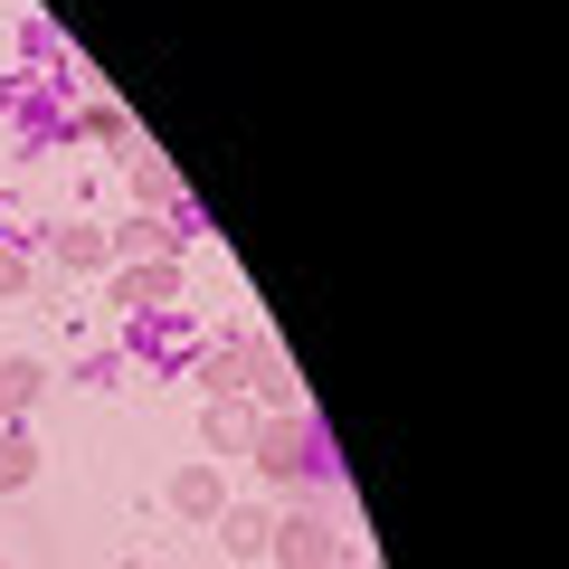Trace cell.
Instances as JSON below:
<instances>
[{"instance_id": "obj_1", "label": "cell", "mask_w": 569, "mask_h": 569, "mask_svg": "<svg viewBox=\"0 0 569 569\" xmlns=\"http://www.w3.org/2000/svg\"><path fill=\"white\" fill-rule=\"evenodd\" d=\"M29 475V447H0V485H20Z\"/></svg>"}]
</instances>
